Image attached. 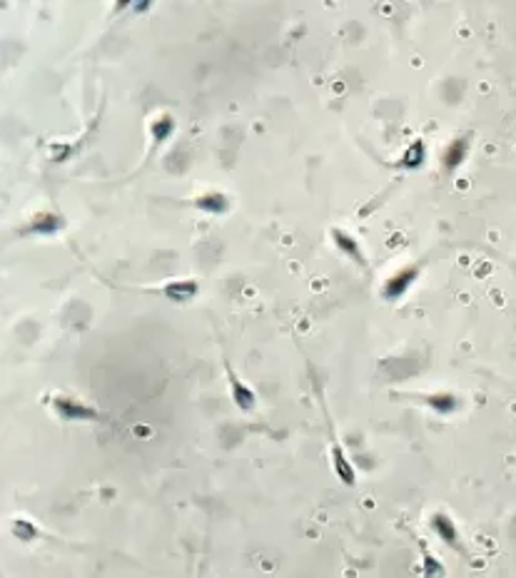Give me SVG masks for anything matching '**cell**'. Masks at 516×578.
<instances>
[{
  "label": "cell",
  "mask_w": 516,
  "mask_h": 578,
  "mask_svg": "<svg viewBox=\"0 0 516 578\" xmlns=\"http://www.w3.org/2000/svg\"><path fill=\"white\" fill-rule=\"evenodd\" d=\"M419 548H422V558H424V563H422L424 578H444V573H446L444 571V563L439 561V556H437V553L429 551L427 541L419 539Z\"/></svg>",
  "instance_id": "obj_9"
},
{
  "label": "cell",
  "mask_w": 516,
  "mask_h": 578,
  "mask_svg": "<svg viewBox=\"0 0 516 578\" xmlns=\"http://www.w3.org/2000/svg\"><path fill=\"white\" fill-rule=\"evenodd\" d=\"M53 409L58 411L63 421H95L100 419V411L88 406L85 402L80 399H72V397H53Z\"/></svg>",
  "instance_id": "obj_1"
},
{
  "label": "cell",
  "mask_w": 516,
  "mask_h": 578,
  "mask_svg": "<svg viewBox=\"0 0 516 578\" xmlns=\"http://www.w3.org/2000/svg\"><path fill=\"white\" fill-rule=\"evenodd\" d=\"M424 402H427V406H432L434 411H439V414H451V411L459 406V399H456L454 394H449V392L429 394Z\"/></svg>",
  "instance_id": "obj_11"
},
{
  "label": "cell",
  "mask_w": 516,
  "mask_h": 578,
  "mask_svg": "<svg viewBox=\"0 0 516 578\" xmlns=\"http://www.w3.org/2000/svg\"><path fill=\"white\" fill-rule=\"evenodd\" d=\"M150 130H153L155 142H162V140H167V135H170L172 130H175V122H172L170 115H160L157 120H153Z\"/></svg>",
  "instance_id": "obj_13"
},
{
  "label": "cell",
  "mask_w": 516,
  "mask_h": 578,
  "mask_svg": "<svg viewBox=\"0 0 516 578\" xmlns=\"http://www.w3.org/2000/svg\"><path fill=\"white\" fill-rule=\"evenodd\" d=\"M417 274H419V269H417V267H404L401 272H396L394 277L387 279L385 289H382V297H385L387 302L399 300V297L404 295L406 289L412 287V282L417 279Z\"/></svg>",
  "instance_id": "obj_4"
},
{
  "label": "cell",
  "mask_w": 516,
  "mask_h": 578,
  "mask_svg": "<svg viewBox=\"0 0 516 578\" xmlns=\"http://www.w3.org/2000/svg\"><path fill=\"white\" fill-rule=\"evenodd\" d=\"M198 282H193V279H182V282H170L162 287V292H165L167 300L172 302H180V304H185V302H190L195 295H198Z\"/></svg>",
  "instance_id": "obj_6"
},
{
  "label": "cell",
  "mask_w": 516,
  "mask_h": 578,
  "mask_svg": "<svg viewBox=\"0 0 516 578\" xmlns=\"http://www.w3.org/2000/svg\"><path fill=\"white\" fill-rule=\"evenodd\" d=\"M424 155H427L424 142L422 140L412 142V145L406 148V153L401 155V167H419V165L424 162Z\"/></svg>",
  "instance_id": "obj_12"
},
{
  "label": "cell",
  "mask_w": 516,
  "mask_h": 578,
  "mask_svg": "<svg viewBox=\"0 0 516 578\" xmlns=\"http://www.w3.org/2000/svg\"><path fill=\"white\" fill-rule=\"evenodd\" d=\"M195 207L205 210V212H227V207H230V200H227L222 192H207V195H200L198 200H195Z\"/></svg>",
  "instance_id": "obj_10"
},
{
  "label": "cell",
  "mask_w": 516,
  "mask_h": 578,
  "mask_svg": "<svg viewBox=\"0 0 516 578\" xmlns=\"http://www.w3.org/2000/svg\"><path fill=\"white\" fill-rule=\"evenodd\" d=\"M469 153V140L467 137H459V140H454L449 145V148L444 150V169L446 172H451V169H456L461 162H464V158H467Z\"/></svg>",
  "instance_id": "obj_8"
},
{
  "label": "cell",
  "mask_w": 516,
  "mask_h": 578,
  "mask_svg": "<svg viewBox=\"0 0 516 578\" xmlns=\"http://www.w3.org/2000/svg\"><path fill=\"white\" fill-rule=\"evenodd\" d=\"M429 526H432L434 534L439 536V541H444L446 546H451V548L461 551V536H459V531H456V526H454V521H451L449 513H444V511L432 513Z\"/></svg>",
  "instance_id": "obj_2"
},
{
  "label": "cell",
  "mask_w": 516,
  "mask_h": 578,
  "mask_svg": "<svg viewBox=\"0 0 516 578\" xmlns=\"http://www.w3.org/2000/svg\"><path fill=\"white\" fill-rule=\"evenodd\" d=\"M13 531H15L18 539H20V541H30L35 534H38V531H35L33 526H30L28 521H25V518H18V521H15V529H13Z\"/></svg>",
  "instance_id": "obj_14"
},
{
  "label": "cell",
  "mask_w": 516,
  "mask_h": 578,
  "mask_svg": "<svg viewBox=\"0 0 516 578\" xmlns=\"http://www.w3.org/2000/svg\"><path fill=\"white\" fill-rule=\"evenodd\" d=\"M332 469H335V474L340 476V481L344 486L357 484V471H354L349 456L344 454V449H342V444L337 442L335 434H332Z\"/></svg>",
  "instance_id": "obj_3"
},
{
  "label": "cell",
  "mask_w": 516,
  "mask_h": 578,
  "mask_svg": "<svg viewBox=\"0 0 516 578\" xmlns=\"http://www.w3.org/2000/svg\"><path fill=\"white\" fill-rule=\"evenodd\" d=\"M332 240H335V245L340 247V250L344 252L349 259H354L359 267H364V264H367V259H364V255H362V250H359L357 240H354L351 235H347V232H342V229H335V232H332Z\"/></svg>",
  "instance_id": "obj_7"
},
{
  "label": "cell",
  "mask_w": 516,
  "mask_h": 578,
  "mask_svg": "<svg viewBox=\"0 0 516 578\" xmlns=\"http://www.w3.org/2000/svg\"><path fill=\"white\" fill-rule=\"evenodd\" d=\"M227 374H230V392H232V402H235L242 411H252L254 406H257V394H254L252 389L247 387V384L242 382V379L237 377V374L230 369V366H227Z\"/></svg>",
  "instance_id": "obj_5"
}]
</instances>
